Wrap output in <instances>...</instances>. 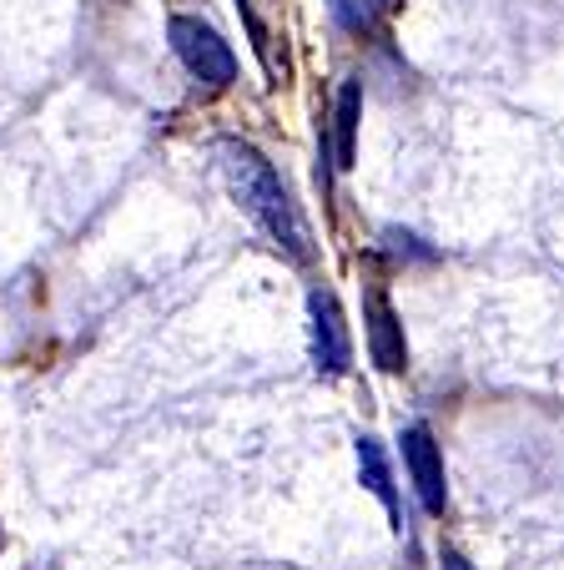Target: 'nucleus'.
Instances as JSON below:
<instances>
[{
  "instance_id": "1",
  "label": "nucleus",
  "mask_w": 564,
  "mask_h": 570,
  "mask_svg": "<svg viewBox=\"0 0 564 570\" xmlns=\"http://www.w3.org/2000/svg\"><path fill=\"white\" fill-rule=\"evenodd\" d=\"M217 167H222L227 187H232L237 207L273 237L277 248L288 253L293 263H313V227L298 213L288 183L277 177V167L243 137H222L217 141Z\"/></svg>"
},
{
  "instance_id": "2",
  "label": "nucleus",
  "mask_w": 564,
  "mask_h": 570,
  "mask_svg": "<svg viewBox=\"0 0 564 570\" xmlns=\"http://www.w3.org/2000/svg\"><path fill=\"white\" fill-rule=\"evenodd\" d=\"M167 41L171 51H177V61L187 66V76H197L202 87L222 91L237 81V56L232 46L222 41V31L217 26H207L202 16H171L167 21Z\"/></svg>"
},
{
  "instance_id": "3",
  "label": "nucleus",
  "mask_w": 564,
  "mask_h": 570,
  "mask_svg": "<svg viewBox=\"0 0 564 570\" xmlns=\"http://www.w3.org/2000/svg\"><path fill=\"white\" fill-rule=\"evenodd\" d=\"M308 348H313V368L323 379L348 374L353 364V338H348V318H343V303L328 288L308 293Z\"/></svg>"
},
{
  "instance_id": "4",
  "label": "nucleus",
  "mask_w": 564,
  "mask_h": 570,
  "mask_svg": "<svg viewBox=\"0 0 564 570\" xmlns=\"http://www.w3.org/2000/svg\"><path fill=\"white\" fill-rule=\"evenodd\" d=\"M398 444H404V470L418 490V505H424L428 515H444L448 474H444V450H438L434 430H428V424H408V430L398 434Z\"/></svg>"
},
{
  "instance_id": "5",
  "label": "nucleus",
  "mask_w": 564,
  "mask_h": 570,
  "mask_svg": "<svg viewBox=\"0 0 564 570\" xmlns=\"http://www.w3.org/2000/svg\"><path fill=\"white\" fill-rule=\"evenodd\" d=\"M363 334H368V358L384 374H404L408 368V338H404V318L394 313L384 288H368L363 298Z\"/></svg>"
},
{
  "instance_id": "6",
  "label": "nucleus",
  "mask_w": 564,
  "mask_h": 570,
  "mask_svg": "<svg viewBox=\"0 0 564 570\" xmlns=\"http://www.w3.org/2000/svg\"><path fill=\"white\" fill-rule=\"evenodd\" d=\"M358 117H363V81H343L338 101H333V137L328 131L318 137V147L328 151L338 173H348L353 157H358Z\"/></svg>"
},
{
  "instance_id": "7",
  "label": "nucleus",
  "mask_w": 564,
  "mask_h": 570,
  "mask_svg": "<svg viewBox=\"0 0 564 570\" xmlns=\"http://www.w3.org/2000/svg\"><path fill=\"white\" fill-rule=\"evenodd\" d=\"M353 454H358V484L368 490L373 500H378V505L388 510L394 530H404V510H398V484H394V470H388L384 444L373 440V434H358V440H353Z\"/></svg>"
},
{
  "instance_id": "8",
  "label": "nucleus",
  "mask_w": 564,
  "mask_h": 570,
  "mask_svg": "<svg viewBox=\"0 0 564 570\" xmlns=\"http://www.w3.org/2000/svg\"><path fill=\"white\" fill-rule=\"evenodd\" d=\"M388 6H394V0H333V21L348 36H368L373 26L388 16Z\"/></svg>"
},
{
  "instance_id": "9",
  "label": "nucleus",
  "mask_w": 564,
  "mask_h": 570,
  "mask_svg": "<svg viewBox=\"0 0 564 570\" xmlns=\"http://www.w3.org/2000/svg\"><path fill=\"white\" fill-rule=\"evenodd\" d=\"M384 248L394 253V258H418V263H434V258H438L434 248H424V237L398 233V227H388V233H384Z\"/></svg>"
},
{
  "instance_id": "10",
  "label": "nucleus",
  "mask_w": 564,
  "mask_h": 570,
  "mask_svg": "<svg viewBox=\"0 0 564 570\" xmlns=\"http://www.w3.org/2000/svg\"><path fill=\"white\" fill-rule=\"evenodd\" d=\"M237 16H243V21H247V36H253V51L263 56L267 66H273V51H267V26L257 21V11H253V6H247V0H237Z\"/></svg>"
},
{
  "instance_id": "11",
  "label": "nucleus",
  "mask_w": 564,
  "mask_h": 570,
  "mask_svg": "<svg viewBox=\"0 0 564 570\" xmlns=\"http://www.w3.org/2000/svg\"><path fill=\"white\" fill-rule=\"evenodd\" d=\"M438 570H474V566H468L458 550H438Z\"/></svg>"
}]
</instances>
